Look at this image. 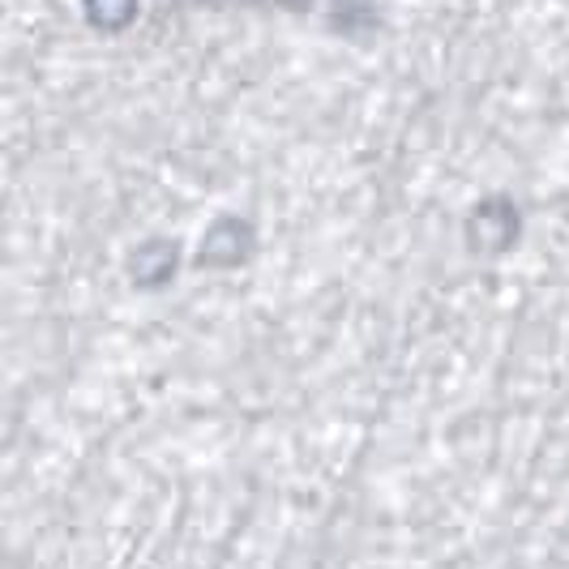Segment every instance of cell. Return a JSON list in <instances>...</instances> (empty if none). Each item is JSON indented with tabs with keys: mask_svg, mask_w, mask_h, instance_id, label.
I'll return each instance as SVG.
<instances>
[{
	"mask_svg": "<svg viewBox=\"0 0 569 569\" xmlns=\"http://www.w3.org/2000/svg\"><path fill=\"white\" fill-rule=\"evenodd\" d=\"M180 270V240L171 236H146L129 253V283L138 291H163Z\"/></svg>",
	"mask_w": 569,
	"mask_h": 569,
	"instance_id": "3",
	"label": "cell"
},
{
	"mask_svg": "<svg viewBox=\"0 0 569 569\" xmlns=\"http://www.w3.org/2000/svg\"><path fill=\"white\" fill-rule=\"evenodd\" d=\"M82 9H86V22H90V27L116 34V30L133 27L142 0H82Z\"/></svg>",
	"mask_w": 569,
	"mask_h": 569,
	"instance_id": "4",
	"label": "cell"
},
{
	"mask_svg": "<svg viewBox=\"0 0 569 569\" xmlns=\"http://www.w3.org/2000/svg\"><path fill=\"white\" fill-rule=\"evenodd\" d=\"M467 249L476 257H506L522 240V210L510 193H485L467 214Z\"/></svg>",
	"mask_w": 569,
	"mask_h": 569,
	"instance_id": "1",
	"label": "cell"
},
{
	"mask_svg": "<svg viewBox=\"0 0 569 569\" xmlns=\"http://www.w3.org/2000/svg\"><path fill=\"white\" fill-rule=\"evenodd\" d=\"M257 253V228L244 214H219L198 240L201 270H236Z\"/></svg>",
	"mask_w": 569,
	"mask_h": 569,
	"instance_id": "2",
	"label": "cell"
}]
</instances>
